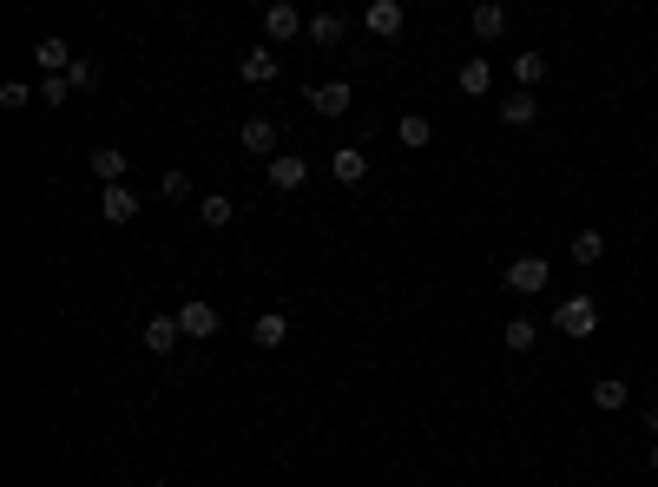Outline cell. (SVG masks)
Listing matches in <instances>:
<instances>
[{
  "label": "cell",
  "mask_w": 658,
  "mask_h": 487,
  "mask_svg": "<svg viewBox=\"0 0 658 487\" xmlns=\"http://www.w3.org/2000/svg\"><path fill=\"white\" fill-rule=\"evenodd\" d=\"M639 422H645V435H658V402H652V409L639 415Z\"/></svg>",
  "instance_id": "cell-30"
},
{
  "label": "cell",
  "mask_w": 658,
  "mask_h": 487,
  "mask_svg": "<svg viewBox=\"0 0 658 487\" xmlns=\"http://www.w3.org/2000/svg\"><path fill=\"white\" fill-rule=\"evenodd\" d=\"M395 139H402V152H422V145L435 139V126H428V112H402V119H395Z\"/></svg>",
  "instance_id": "cell-16"
},
{
  "label": "cell",
  "mask_w": 658,
  "mask_h": 487,
  "mask_svg": "<svg viewBox=\"0 0 658 487\" xmlns=\"http://www.w3.org/2000/svg\"><path fill=\"white\" fill-rule=\"evenodd\" d=\"M283 336H290V316H283V310H264L251 323V343L257 349H283Z\"/></svg>",
  "instance_id": "cell-15"
},
{
  "label": "cell",
  "mask_w": 658,
  "mask_h": 487,
  "mask_svg": "<svg viewBox=\"0 0 658 487\" xmlns=\"http://www.w3.org/2000/svg\"><path fill=\"white\" fill-rule=\"evenodd\" d=\"M66 99H73V79H66V73L40 79V106H66Z\"/></svg>",
  "instance_id": "cell-25"
},
{
  "label": "cell",
  "mask_w": 658,
  "mask_h": 487,
  "mask_svg": "<svg viewBox=\"0 0 658 487\" xmlns=\"http://www.w3.org/2000/svg\"><path fill=\"white\" fill-rule=\"evenodd\" d=\"M264 33H270V40L283 47V40H297V33H310V20H303L297 7H290V0H277V7L264 14Z\"/></svg>",
  "instance_id": "cell-8"
},
{
  "label": "cell",
  "mask_w": 658,
  "mask_h": 487,
  "mask_svg": "<svg viewBox=\"0 0 658 487\" xmlns=\"http://www.w3.org/2000/svg\"><path fill=\"white\" fill-rule=\"evenodd\" d=\"M237 79H244V86H277V79H283V60H277L270 47H251L244 60H237Z\"/></svg>",
  "instance_id": "cell-6"
},
{
  "label": "cell",
  "mask_w": 658,
  "mask_h": 487,
  "mask_svg": "<svg viewBox=\"0 0 658 487\" xmlns=\"http://www.w3.org/2000/svg\"><path fill=\"white\" fill-rule=\"evenodd\" d=\"M303 106H310V112H323V119H343V112H356V86H349V79L310 86V93H303Z\"/></svg>",
  "instance_id": "cell-2"
},
{
  "label": "cell",
  "mask_w": 658,
  "mask_h": 487,
  "mask_svg": "<svg viewBox=\"0 0 658 487\" xmlns=\"http://www.w3.org/2000/svg\"><path fill=\"white\" fill-rule=\"evenodd\" d=\"M145 487H172V481H145Z\"/></svg>",
  "instance_id": "cell-32"
},
{
  "label": "cell",
  "mask_w": 658,
  "mask_h": 487,
  "mask_svg": "<svg viewBox=\"0 0 658 487\" xmlns=\"http://www.w3.org/2000/svg\"><path fill=\"white\" fill-rule=\"evenodd\" d=\"M468 27H474V40H501V33H507V7H501V0H481V7L468 14Z\"/></svg>",
  "instance_id": "cell-12"
},
{
  "label": "cell",
  "mask_w": 658,
  "mask_h": 487,
  "mask_svg": "<svg viewBox=\"0 0 658 487\" xmlns=\"http://www.w3.org/2000/svg\"><path fill=\"white\" fill-rule=\"evenodd\" d=\"M540 79H547V53H514V86L520 93H533Z\"/></svg>",
  "instance_id": "cell-22"
},
{
  "label": "cell",
  "mask_w": 658,
  "mask_h": 487,
  "mask_svg": "<svg viewBox=\"0 0 658 487\" xmlns=\"http://www.w3.org/2000/svg\"><path fill=\"white\" fill-rule=\"evenodd\" d=\"M66 79H73V93H93V86H99V60H73Z\"/></svg>",
  "instance_id": "cell-27"
},
{
  "label": "cell",
  "mask_w": 658,
  "mask_h": 487,
  "mask_svg": "<svg viewBox=\"0 0 658 487\" xmlns=\"http://www.w3.org/2000/svg\"><path fill=\"white\" fill-rule=\"evenodd\" d=\"M599 257H606V237H599V231L573 237V264H599Z\"/></svg>",
  "instance_id": "cell-26"
},
{
  "label": "cell",
  "mask_w": 658,
  "mask_h": 487,
  "mask_svg": "<svg viewBox=\"0 0 658 487\" xmlns=\"http://www.w3.org/2000/svg\"><path fill=\"white\" fill-rule=\"evenodd\" d=\"M0 106H7V112H27V106H33V93L20 86V79H7V86H0Z\"/></svg>",
  "instance_id": "cell-29"
},
{
  "label": "cell",
  "mask_w": 658,
  "mask_h": 487,
  "mask_svg": "<svg viewBox=\"0 0 658 487\" xmlns=\"http://www.w3.org/2000/svg\"><path fill=\"white\" fill-rule=\"evenodd\" d=\"M645 461H652V474H658V441H652V455H645Z\"/></svg>",
  "instance_id": "cell-31"
},
{
  "label": "cell",
  "mask_w": 658,
  "mask_h": 487,
  "mask_svg": "<svg viewBox=\"0 0 658 487\" xmlns=\"http://www.w3.org/2000/svg\"><path fill=\"white\" fill-rule=\"evenodd\" d=\"M362 27L376 33V40H395V33L408 27V7L402 0H369V7H362Z\"/></svg>",
  "instance_id": "cell-4"
},
{
  "label": "cell",
  "mask_w": 658,
  "mask_h": 487,
  "mask_svg": "<svg viewBox=\"0 0 658 487\" xmlns=\"http://www.w3.org/2000/svg\"><path fill=\"white\" fill-rule=\"evenodd\" d=\"M501 343H507V356H533V343H540V323H533V316H507Z\"/></svg>",
  "instance_id": "cell-13"
},
{
  "label": "cell",
  "mask_w": 658,
  "mask_h": 487,
  "mask_svg": "<svg viewBox=\"0 0 658 487\" xmlns=\"http://www.w3.org/2000/svg\"><path fill=\"white\" fill-rule=\"evenodd\" d=\"M99 218H106V224H132V218H139V191H132V185H106V191H99Z\"/></svg>",
  "instance_id": "cell-7"
},
{
  "label": "cell",
  "mask_w": 658,
  "mask_h": 487,
  "mask_svg": "<svg viewBox=\"0 0 658 487\" xmlns=\"http://www.w3.org/2000/svg\"><path fill=\"white\" fill-rule=\"evenodd\" d=\"M547 277H553L547 257H514V264H507V290H514V297H540Z\"/></svg>",
  "instance_id": "cell-3"
},
{
  "label": "cell",
  "mask_w": 658,
  "mask_h": 487,
  "mask_svg": "<svg viewBox=\"0 0 658 487\" xmlns=\"http://www.w3.org/2000/svg\"><path fill=\"white\" fill-rule=\"evenodd\" d=\"M231 218H237V205L224 198V191H204V198H198V224H211V231H224Z\"/></svg>",
  "instance_id": "cell-19"
},
{
  "label": "cell",
  "mask_w": 658,
  "mask_h": 487,
  "mask_svg": "<svg viewBox=\"0 0 658 487\" xmlns=\"http://www.w3.org/2000/svg\"><path fill=\"white\" fill-rule=\"evenodd\" d=\"M329 172H336V185H362L369 178V158L356 145H343V152H329Z\"/></svg>",
  "instance_id": "cell-18"
},
{
  "label": "cell",
  "mask_w": 658,
  "mask_h": 487,
  "mask_svg": "<svg viewBox=\"0 0 658 487\" xmlns=\"http://www.w3.org/2000/svg\"><path fill=\"white\" fill-rule=\"evenodd\" d=\"M126 165H132V158L119 152V145H99V152H93V178H99V185H126Z\"/></svg>",
  "instance_id": "cell-17"
},
{
  "label": "cell",
  "mask_w": 658,
  "mask_h": 487,
  "mask_svg": "<svg viewBox=\"0 0 658 487\" xmlns=\"http://www.w3.org/2000/svg\"><path fill=\"white\" fill-rule=\"evenodd\" d=\"M270 185H277V191H303V185H310V158H303V152L270 158Z\"/></svg>",
  "instance_id": "cell-11"
},
{
  "label": "cell",
  "mask_w": 658,
  "mask_h": 487,
  "mask_svg": "<svg viewBox=\"0 0 658 487\" xmlns=\"http://www.w3.org/2000/svg\"><path fill=\"white\" fill-rule=\"evenodd\" d=\"M237 145L251 158H277V126H270V119H244V126H237Z\"/></svg>",
  "instance_id": "cell-9"
},
{
  "label": "cell",
  "mask_w": 658,
  "mask_h": 487,
  "mask_svg": "<svg viewBox=\"0 0 658 487\" xmlns=\"http://www.w3.org/2000/svg\"><path fill=\"white\" fill-rule=\"evenodd\" d=\"M343 40H349V20L343 14H310V47H343Z\"/></svg>",
  "instance_id": "cell-14"
},
{
  "label": "cell",
  "mask_w": 658,
  "mask_h": 487,
  "mask_svg": "<svg viewBox=\"0 0 658 487\" xmlns=\"http://www.w3.org/2000/svg\"><path fill=\"white\" fill-rule=\"evenodd\" d=\"M33 60H40V79H47V73H66L79 53L66 47V40H40V47H33Z\"/></svg>",
  "instance_id": "cell-21"
},
{
  "label": "cell",
  "mask_w": 658,
  "mask_h": 487,
  "mask_svg": "<svg viewBox=\"0 0 658 487\" xmlns=\"http://www.w3.org/2000/svg\"><path fill=\"white\" fill-rule=\"evenodd\" d=\"M487 86H494V66H487L481 53H474V60H461V93H468V99H481Z\"/></svg>",
  "instance_id": "cell-23"
},
{
  "label": "cell",
  "mask_w": 658,
  "mask_h": 487,
  "mask_svg": "<svg viewBox=\"0 0 658 487\" xmlns=\"http://www.w3.org/2000/svg\"><path fill=\"white\" fill-rule=\"evenodd\" d=\"M626 402H632V389H626V376H599L593 382V409H626Z\"/></svg>",
  "instance_id": "cell-20"
},
{
  "label": "cell",
  "mask_w": 658,
  "mask_h": 487,
  "mask_svg": "<svg viewBox=\"0 0 658 487\" xmlns=\"http://www.w3.org/2000/svg\"><path fill=\"white\" fill-rule=\"evenodd\" d=\"M178 330H185V336H198V343H204V336H218L224 330V316L218 310H211V303H204V297H191V303H178Z\"/></svg>",
  "instance_id": "cell-5"
},
{
  "label": "cell",
  "mask_w": 658,
  "mask_h": 487,
  "mask_svg": "<svg viewBox=\"0 0 658 487\" xmlns=\"http://www.w3.org/2000/svg\"><path fill=\"white\" fill-rule=\"evenodd\" d=\"M158 198H172V205H185V198H191V178H185V172H165V178H158Z\"/></svg>",
  "instance_id": "cell-28"
},
{
  "label": "cell",
  "mask_w": 658,
  "mask_h": 487,
  "mask_svg": "<svg viewBox=\"0 0 658 487\" xmlns=\"http://www.w3.org/2000/svg\"><path fill=\"white\" fill-rule=\"evenodd\" d=\"M547 323H553L560 336H573V343H580V336L599 330V310H593V297H566V303H553Z\"/></svg>",
  "instance_id": "cell-1"
},
{
  "label": "cell",
  "mask_w": 658,
  "mask_h": 487,
  "mask_svg": "<svg viewBox=\"0 0 658 487\" xmlns=\"http://www.w3.org/2000/svg\"><path fill=\"white\" fill-rule=\"evenodd\" d=\"M178 316H145V356H172L178 349Z\"/></svg>",
  "instance_id": "cell-10"
},
{
  "label": "cell",
  "mask_w": 658,
  "mask_h": 487,
  "mask_svg": "<svg viewBox=\"0 0 658 487\" xmlns=\"http://www.w3.org/2000/svg\"><path fill=\"white\" fill-rule=\"evenodd\" d=\"M533 119H540V99H533V93H507L501 126H533Z\"/></svg>",
  "instance_id": "cell-24"
}]
</instances>
